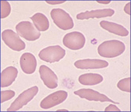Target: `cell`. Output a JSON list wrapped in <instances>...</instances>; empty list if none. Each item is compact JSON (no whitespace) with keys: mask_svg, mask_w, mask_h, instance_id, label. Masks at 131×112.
I'll return each mask as SVG.
<instances>
[{"mask_svg":"<svg viewBox=\"0 0 131 112\" xmlns=\"http://www.w3.org/2000/svg\"><path fill=\"white\" fill-rule=\"evenodd\" d=\"M97 50L100 57L114 58L124 53L126 50V46L122 41L118 40L106 41L99 44Z\"/></svg>","mask_w":131,"mask_h":112,"instance_id":"1","label":"cell"},{"mask_svg":"<svg viewBox=\"0 0 131 112\" xmlns=\"http://www.w3.org/2000/svg\"><path fill=\"white\" fill-rule=\"evenodd\" d=\"M50 16L55 25L63 30H68L74 27V21L71 16L65 10L56 8L50 12Z\"/></svg>","mask_w":131,"mask_h":112,"instance_id":"2","label":"cell"},{"mask_svg":"<svg viewBox=\"0 0 131 112\" xmlns=\"http://www.w3.org/2000/svg\"><path fill=\"white\" fill-rule=\"evenodd\" d=\"M65 54L66 52L62 47L60 46H53L41 49L38 53V57L45 62L54 63L62 60L65 57Z\"/></svg>","mask_w":131,"mask_h":112,"instance_id":"3","label":"cell"},{"mask_svg":"<svg viewBox=\"0 0 131 112\" xmlns=\"http://www.w3.org/2000/svg\"><path fill=\"white\" fill-rule=\"evenodd\" d=\"M18 35L27 41H34L40 38L41 33L37 30L34 25L27 21H21L15 27Z\"/></svg>","mask_w":131,"mask_h":112,"instance_id":"4","label":"cell"},{"mask_svg":"<svg viewBox=\"0 0 131 112\" xmlns=\"http://www.w3.org/2000/svg\"><path fill=\"white\" fill-rule=\"evenodd\" d=\"M1 36L3 42L12 50L20 52L25 49V42L20 38L18 34L12 29H5L2 32Z\"/></svg>","mask_w":131,"mask_h":112,"instance_id":"5","label":"cell"},{"mask_svg":"<svg viewBox=\"0 0 131 112\" xmlns=\"http://www.w3.org/2000/svg\"><path fill=\"white\" fill-rule=\"evenodd\" d=\"M38 90H39L38 87L37 86H34L24 91L11 103L10 107L7 109V111H15V110H18L21 108H22L24 106H26L29 102H30L34 98L35 95L38 92Z\"/></svg>","mask_w":131,"mask_h":112,"instance_id":"6","label":"cell"},{"mask_svg":"<svg viewBox=\"0 0 131 112\" xmlns=\"http://www.w3.org/2000/svg\"><path fill=\"white\" fill-rule=\"evenodd\" d=\"M85 43V36L78 31L68 33L63 38L64 46L71 50H80L83 48Z\"/></svg>","mask_w":131,"mask_h":112,"instance_id":"7","label":"cell"},{"mask_svg":"<svg viewBox=\"0 0 131 112\" xmlns=\"http://www.w3.org/2000/svg\"><path fill=\"white\" fill-rule=\"evenodd\" d=\"M68 98V92L65 91H57L46 96L41 101L40 107L42 109L47 110L62 103Z\"/></svg>","mask_w":131,"mask_h":112,"instance_id":"8","label":"cell"},{"mask_svg":"<svg viewBox=\"0 0 131 112\" xmlns=\"http://www.w3.org/2000/svg\"><path fill=\"white\" fill-rule=\"evenodd\" d=\"M74 94L78 95L82 99H85L89 101H99V102H111L113 103H118V102L113 101L110 98H108L106 95L99 93L95 90L89 88H83L74 92Z\"/></svg>","mask_w":131,"mask_h":112,"instance_id":"9","label":"cell"},{"mask_svg":"<svg viewBox=\"0 0 131 112\" xmlns=\"http://www.w3.org/2000/svg\"><path fill=\"white\" fill-rule=\"evenodd\" d=\"M39 74L44 84L50 89L57 88L58 86V77L56 73L46 65H41L39 69Z\"/></svg>","mask_w":131,"mask_h":112,"instance_id":"10","label":"cell"},{"mask_svg":"<svg viewBox=\"0 0 131 112\" xmlns=\"http://www.w3.org/2000/svg\"><path fill=\"white\" fill-rule=\"evenodd\" d=\"M74 65L79 69H98L106 68L108 67L109 63L99 59H84L76 61Z\"/></svg>","mask_w":131,"mask_h":112,"instance_id":"11","label":"cell"},{"mask_svg":"<svg viewBox=\"0 0 131 112\" xmlns=\"http://www.w3.org/2000/svg\"><path fill=\"white\" fill-rule=\"evenodd\" d=\"M114 14V10L112 9H100L95 10L91 11H85L80 13L76 15V18L78 20H88L90 18H101L111 17Z\"/></svg>","mask_w":131,"mask_h":112,"instance_id":"12","label":"cell"},{"mask_svg":"<svg viewBox=\"0 0 131 112\" xmlns=\"http://www.w3.org/2000/svg\"><path fill=\"white\" fill-rule=\"evenodd\" d=\"M20 66L26 74H33L37 68V59L30 53H23L20 58Z\"/></svg>","mask_w":131,"mask_h":112,"instance_id":"13","label":"cell"},{"mask_svg":"<svg viewBox=\"0 0 131 112\" xmlns=\"http://www.w3.org/2000/svg\"><path fill=\"white\" fill-rule=\"evenodd\" d=\"M18 71L13 66L6 68L1 72V87H6L10 86L18 76Z\"/></svg>","mask_w":131,"mask_h":112,"instance_id":"14","label":"cell"},{"mask_svg":"<svg viewBox=\"0 0 131 112\" xmlns=\"http://www.w3.org/2000/svg\"><path fill=\"white\" fill-rule=\"evenodd\" d=\"M100 26L106 31L121 37H126L129 35V31L125 27H123L122 25L114 23V22L102 21H100Z\"/></svg>","mask_w":131,"mask_h":112,"instance_id":"15","label":"cell"},{"mask_svg":"<svg viewBox=\"0 0 131 112\" xmlns=\"http://www.w3.org/2000/svg\"><path fill=\"white\" fill-rule=\"evenodd\" d=\"M78 80L80 84L83 85L91 86L102 83L103 80V77L101 75L96 73H86L80 76Z\"/></svg>","mask_w":131,"mask_h":112,"instance_id":"16","label":"cell"},{"mask_svg":"<svg viewBox=\"0 0 131 112\" xmlns=\"http://www.w3.org/2000/svg\"><path fill=\"white\" fill-rule=\"evenodd\" d=\"M34 26L39 32H44L48 30L49 28V21L45 14L41 13H37L31 18Z\"/></svg>","mask_w":131,"mask_h":112,"instance_id":"17","label":"cell"},{"mask_svg":"<svg viewBox=\"0 0 131 112\" xmlns=\"http://www.w3.org/2000/svg\"><path fill=\"white\" fill-rule=\"evenodd\" d=\"M117 87L122 92H130V77L119 80L117 84Z\"/></svg>","mask_w":131,"mask_h":112,"instance_id":"18","label":"cell"},{"mask_svg":"<svg viewBox=\"0 0 131 112\" xmlns=\"http://www.w3.org/2000/svg\"><path fill=\"white\" fill-rule=\"evenodd\" d=\"M11 12L10 4L7 1H1V18H6Z\"/></svg>","mask_w":131,"mask_h":112,"instance_id":"19","label":"cell"},{"mask_svg":"<svg viewBox=\"0 0 131 112\" xmlns=\"http://www.w3.org/2000/svg\"><path fill=\"white\" fill-rule=\"evenodd\" d=\"M15 92L12 90H6V91H2L1 92V103H4L7 100L12 99L14 97Z\"/></svg>","mask_w":131,"mask_h":112,"instance_id":"20","label":"cell"},{"mask_svg":"<svg viewBox=\"0 0 131 112\" xmlns=\"http://www.w3.org/2000/svg\"><path fill=\"white\" fill-rule=\"evenodd\" d=\"M105 111H120V109L117 106H115L114 104H111L105 108Z\"/></svg>","mask_w":131,"mask_h":112,"instance_id":"21","label":"cell"},{"mask_svg":"<svg viewBox=\"0 0 131 112\" xmlns=\"http://www.w3.org/2000/svg\"><path fill=\"white\" fill-rule=\"evenodd\" d=\"M124 11L126 12V14H129L130 15V2L129 3H127L124 7Z\"/></svg>","mask_w":131,"mask_h":112,"instance_id":"22","label":"cell"},{"mask_svg":"<svg viewBox=\"0 0 131 112\" xmlns=\"http://www.w3.org/2000/svg\"><path fill=\"white\" fill-rule=\"evenodd\" d=\"M65 3V1H46V3L50 5H57V4H62Z\"/></svg>","mask_w":131,"mask_h":112,"instance_id":"23","label":"cell"},{"mask_svg":"<svg viewBox=\"0 0 131 112\" xmlns=\"http://www.w3.org/2000/svg\"><path fill=\"white\" fill-rule=\"evenodd\" d=\"M97 3L100 4H109L111 3V1H97Z\"/></svg>","mask_w":131,"mask_h":112,"instance_id":"24","label":"cell"},{"mask_svg":"<svg viewBox=\"0 0 131 112\" xmlns=\"http://www.w3.org/2000/svg\"><path fill=\"white\" fill-rule=\"evenodd\" d=\"M57 111H68V110L66 109H59V110H57Z\"/></svg>","mask_w":131,"mask_h":112,"instance_id":"25","label":"cell"}]
</instances>
